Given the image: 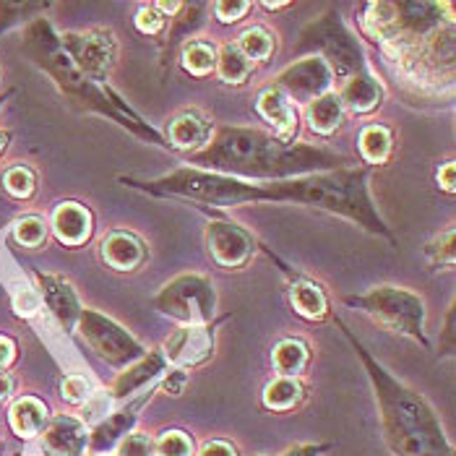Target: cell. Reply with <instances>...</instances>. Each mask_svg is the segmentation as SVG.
Here are the masks:
<instances>
[{"mask_svg":"<svg viewBox=\"0 0 456 456\" xmlns=\"http://www.w3.org/2000/svg\"><path fill=\"white\" fill-rule=\"evenodd\" d=\"M191 162L227 177H289L337 167L342 159L323 149H314L305 143H287L261 131L227 128Z\"/></svg>","mask_w":456,"mask_h":456,"instance_id":"obj_1","label":"cell"},{"mask_svg":"<svg viewBox=\"0 0 456 456\" xmlns=\"http://www.w3.org/2000/svg\"><path fill=\"white\" fill-rule=\"evenodd\" d=\"M354 347L360 352V357L370 373V381L376 387V396H379V404L384 412L381 415L384 430H387L388 444L396 452V456H454V449H452L449 438L444 436L441 422L420 394L394 381L357 342H354Z\"/></svg>","mask_w":456,"mask_h":456,"instance_id":"obj_2","label":"cell"},{"mask_svg":"<svg viewBox=\"0 0 456 456\" xmlns=\"http://www.w3.org/2000/svg\"><path fill=\"white\" fill-rule=\"evenodd\" d=\"M292 201L331 211V214H342L370 232L388 235L384 219L370 204L365 170H339V173H329V175L295 177L292 180Z\"/></svg>","mask_w":456,"mask_h":456,"instance_id":"obj_3","label":"cell"},{"mask_svg":"<svg viewBox=\"0 0 456 456\" xmlns=\"http://www.w3.org/2000/svg\"><path fill=\"white\" fill-rule=\"evenodd\" d=\"M347 305L365 311L368 316L381 321L391 331H399V334L418 339L422 347L428 345V339H425V305H422L420 297H415L407 289L376 287L368 295L347 297Z\"/></svg>","mask_w":456,"mask_h":456,"instance_id":"obj_4","label":"cell"},{"mask_svg":"<svg viewBox=\"0 0 456 456\" xmlns=\"http://www.w3.org/2000/svg\"><path fill=\"white\" fill-rule=\"evenodd\" d=\"M214 287L209 280L199 277V274H185L173 280L154 300V305L165 314V316L185 321L191 326H201L214 316Z\"/></svg>","mask_w":456,"mask_h":456,"instance_id":"obj_5","label":"cell"},{"mask_svg":"<svg viewBox=\"0 0 456 456\" xmlns=\"http://www.w3.org/2000/svg\"><path fill=\"white\" fill-rule=\"evenodd\" d=\"M303 47L323 50L326 61L337 69V73H360L362 70V53L337 13H326L314 27H308L303 35Z\"/></svg>","mask_w":456,"mask_h":456,"instance_id":"obj_6","label":"cell"},{"mask_svg":"<svg viewBox=\"0 0 456 456\" xmlns=\"http://www.w3.org/2000/svg\"><path fill=\"white\" fill-rule=\"evenodd\" d=\"M78 329L84 339L92 345V350L112 365H126L143 354V347L123 326H118L115 321H110L97 311H81Z\"/></svg>","mask_w":456,"mask_h":456,"instance_id":"obj_7","label":"cell"},{"mask_svg":"<svg viewBox=\"0 0 456 456\" xmlns=\"http://www.w3.org/2000/svg\"><path fill=\"white\" fill-rule=\"evenodd\" d=\"M61 47L86 78H102L115 61V39L102 29L86 35H66L61 39Z\"/></svg>","mask_w":456,"mask_h":456,"instance_id":"obj_8","label":"cell"},{"mask_svg":"<svg viewBox=\"0 0 456 456\" xmlns=\"http://www.w3.org/2000/svg\"><path fill=\"white\" fill-rule=\"evenodd\" d=\"M280 92L297 100V102H314L323 97V92L331 84V69L326 66L323 58H305L281 73Z\"/></svg>","mask_w":456,"mask_h":456,"instance_id":"obj_9","label":"cell"},{"mask_svg":"<svg viewBox=\"0 0 456 456\" xmlns=\"http://www.w3.org/2000/svg\"><path fill=\"white\" fill-rule=\"evenodd\" d=\"M214 350V334L207 326H188L175 331L167 342H165V357L170 362H175L180 368L185 365H196L204 362Z\"/></svg>","mask_w":456,"mask_h":456,"instance_id":"obj_10","label":"cell"},{"mask_svg":"<svg viewBox=\"0 0 456 456\" xmlns=\"http://www.w3.org/2000/svg\"><path fill=\"white\" fill-rule=\"evenodd\" d=\"M209 248L222 266H240L250 256V240L243 230L227 222H214L209 227Z\"/></svg>","mask_w":456,"mask_h":456,"instance_id":"obj_11","label":"cell"},{"mask_svg":"<svg viewBox=\"0 0 456 456\" xmlns=\"http://www.w3.org/2000/svg\"><path fill=\"white\" fill-rule=\"evenodd\" d=\"M89 433L73 418H58L45 428L42 444L50 456H78L86 449Z\"/></svg>","mask_w":456,"mask_h":456,"instance_id":"obj_12","label":"cell"},{"mask_svg":"<svg viewBox=\"0 0 456 456\" xmlns=\"http://www.w3.org/2000/svg\"><path fill=\"white\" fill-rule=\"evenodd\" d=\"M396 24L399 32L425 39L441 29V3H399Z\"/></svg>","mask_w":456,"mask_h":456,"instance_id":"obj_13","label":"cell"},{"mask_svg":"<svg viewBox=\"0 0 456 456\" xmlns=\"http://www.w3.org/2000/svg\"><path fill=\"white\" fill-rule=\"evenodd\" d=\"M39 287H42V295H45V300H47V305L55 314V318L66 329H73L78 323V316H81V305H78V297H76L73 287L66 280L50 277V274L39 277Z\"/></svg>","mask_w":456,"mask_h":456,"instance_id":"obj_14","label":"cell"},{"mask_svg":"<svg viewBox=\"0 0 456 456\" xmlns=\"http://www.w3.org/2000/svg\"><path fill=\"white\" fill-rule=\"evenodd\" d=\"M162 370H165V357H162L159 352H151L149 357H143L136 365H131L126 373L118 376V381L112 384V394H115L118 399H126V396L136 394V391L146 387V384H151Z\"/></svg>","mask_w":456,"mask_h":456,"instance_id":"obj_15","label":"cell"},{"mask_svg":"<svg viewBox=\"0 0 456 456\" xmlns=\"http://www.w3.org/2000/svg\"><path fill=\"white\" fill-rule=\"evenodd\" d=\"M258 112L277 128L280 139H289L297 128V115L289 105V100L281 94L280 89H266L261 97H258Z\"/></svg>","mask_w":456,"mask_h":456,"instance_id":"obj_16","label":"cell"},{"mask_svg":"<svg viewBox=\"0 0 456 456\" xmlns=\"http://www.w3.org/2000/svg\"><path fill=\"white\" fill-rule=\"evenodd\" d=\"M105 261L118 272H131L143 261V246L128 232H115L102 243Z\"/></svg>","mask_w":456,"mask_h":456,"instance_id":"obj_17","label":"cell"},{"mask_svg":"<svg viewBox=\"0 0 456 456\" xmlns=\"http://www.w3.org/2000/svg\"><path fill=\"white\" fill-rule=\"evenodd\" d=\"M53 227L58 232V238L69 246H78L89 238L92 230V216L89 211L81 209L78 204H63L61 209L55 211Z\"/></svg>","mask_w":456,"mask_h":456,"instance_id":"obj_18","label":"cell"},{"mask_svg":"<svg viewBox=\"0 0 456 456\" xmlns=\"http://www.w3.org/2000/svg\"><path fill=\"white\" fill-rule=\"evenodd\" d=\"M134 425H136V407H131V410H120V412L110 415L107 420H102L97 428H94V433H92L89 444H92V449H94V452L105 454V452H110L115 444H120V441L128 436V430H131Z\"/></svg>","mask_w":456,"mask_h":456,"instance_id":"obj_19","label":"cell"},{"mask_svg":"<svg viewBox=\"0 0 456 456\" xmlns=\"http://www.w3.org/2000/svg\"><path fill=\"white\" fill-rule=\"evenodd\" d=\"M211 139L209 120L199 112H183L170 123V141L180 149H196Z\"/></svg>","mask_w":456,"mask_h":456,"instance_id":"obj_20","label":"cell"},{"mask_svg":"<svg viewBox=\"0 0 456 456\" xmlns=\"http://www.w3.org/2000/svg\"><path fill=\"white\" fill-rule=\"evenodd\" d=\"M45 425H47V407L42 402L32 399V396H24L11 407V428L21 438L39 436L45 430Z\"/></svg>","mask_w":456,"mask_h":456,"instance_id":"obj_21","label":"cell"},{"mask_svg":"<svg viewBox=\"0 0 456 456\" xmlns=\"http://www.w3.org/2000/svg\"><path fill=\"white\" fill-rule=\"evenodd\" d=\"M381 97H384L381 84L376 78L365 76V73H357L352 81H347V86H345L339 100H342V107L347 105L354 112H368V110H373L381 102Z\"/></svg>","mask_w":456,"mask_h":456,"instance_id":"obj_22","label":"cell"},{"mask_svg":"<svg viewBox=\"0 0 456 456\" xmlns=\"http://www.w3.org/2000/svg\"><path fill=\"white\" fill-rule=\"evenodd\" d=\"M311 128L318 134H331L342 123V100L337 94H323L308 107Z\"/></svg>","mask_w":456,"mask_h":456,"instance_id":"obj_23","label":"cell"},{"mask_svg":"<svg viewBox=\"0 0 456 456\" xmlns=\"http://www.w3.org/2000/svg\"><path fill=\"white\" fill-rule=\"evenodd\" d=\"M362 24H365V32H368V35L379 37V39L387 42L388 37H394L399 32V24H396V5H391V3H370V5L365 8Z\"/></svg>","mask_w":456,"mask_h":456,"instance_id":"obj_24","label":"cell"},{"mask_svg":"<svg viewBox=\"0 0 456 456\" xmlns=\"http://www.w3.org/2000/svg\"><path fill=\"white\" fill-rule=\"evenodd\" d=\"M216 70L227 84H243L250 73V61L238 50V45H224L216 55Z\"/></svg>","mask_w":456,"mask_h":456,"instance_id":"obj_25","label":"cell"},{"mask_svg":"<svg viewBox=\"0 0 456 456\" xmlns=\"http://www.w3.org/2000/svg\"><path fill=\"white\" fill-rule=\"evenodd\" d=\"M308 362V347L303 342L287 339L274 350V365L281 376H297Z\"/></svg>","mask_w":456,"mask_h":456,"instance_id":"obj_26","label":"cell"},{"mask_svg":"<svg viewBox=\"0 0 456 456\" xmlns=\"http://www.w3.org/2000/svg\"><path fill=\"white\" fill-rule=\"evenodd\" d=\"M300 391L303 388L297 387V381L292 379H277L272 381L266 391H264V404L269 410H289L300 402Z\"/></svg>","mask_w":456,"mask_h":456,"instance_id":"obj_27","label":"cell"},{"mask_svg":"<svg viewBox=\"0 0 456 456\" xmlns=\"http://www.w3.org/2000/svg\"><path fill=\"white\" fill-rule=\"evenodd\" d=\"M388 149H391V139H388L387 128H379V126H370L362 131L360 136V151L368 162H384L388 157Z\"/></svg>","mask_w":456,"mask_h":456,"instance_id":"obj_28","label":"cell"},{"mask_svg":"<svg viewBox=\"0 0 456 456\" xmlns=\"http://www.w3.org/2000/svg\"><path fill=\"white\" fill-rule=\"evenodd\" d=\"M292 303L295 308L308 318H321L326 314V297L321 295V289H316L314 284H297L292 289Z\"/></svg>","mask_w":456,"mask_h":456,"instance_id":"obj_29","label":"cell"},{"mask_svg":"<svg viewBox=\"0 0 456 456\" xmlns=\"http://www.w3.org/2000/svg\"><path fill=\"white\" fill-rule=\"evenodd\" d=\"M183 66L191 70V73H199V76L201 73H209L216 66V53L211 50L209 45H204V42H193L183 53Z\"/></svg>","mask_w":456,"mask_h":456,"instance_id":"obj_30","label":"cell"},{"mask_svg":"<svg viewBox=\"0 0 456 456\" xmlns=\"http://www.w3.org/2000/svg\"><path fill=\"white\" fill-rule=\"evenodd\" d=\"M243 55H246L248 61H264V58H269L272 55V37L269 32H264V29H248L240 37V47H238Z\"/></svg>","mask_w":456,"mask_h":456,"instance_id":"obj_31","label":"cell"},{"mask_svg":"<svg viewBox=\"0 0 456 456\" xmlns=\"http://www.w3.org/2000/svg\"><path fill=\"white\" fill-rule=\"evenodd\" d=\"M3 183H5V191L16 199H27L35 191V175L27 167H11L3 177Z\"/></svg>","mask_w":456,"mask_h":456,"instance_id":"obj_32","label":"cell"},{"mask_svg":"<svg viewBox=\"0 0 456 456\" xmlns=\"http://www.w3.org/2000/svg\"><path fill=\"white\" fill-rule=\"evenodd\" d=\"M157 454L159 456H191L193 454V444L185 433L180 430H170L159 438L157 444Z\"/></svg>","mask_w":456,"mask_h":456,"instance_id":"obj_33","label":"cell"},{"mask_svg":"<svg viewBox=\"0 0 456 456\" xmlns=\"http://www.w3.org/2000/svg\"><path fill=\"white\" fill-rule=\"evenodd\" d=\"M45 238H47V227H45V222L37 219V216H27V219H21V222L16 224V240H19L21 246L35 248L39 246Z\"/></svg>","mask_w":456,"mask_h":456,"instance_id":"obj_34","label":"cell"},{"mask_svg":"<svg viewBox=\"0 0 456 456\" xmlns=\"http://www.w3.org/2000/svg\"><path fill=\"white\" fill-rule=\"evenodd\" d=\"M428 256L433 266H452L454 264V230H449L444 238H438L433 246H428Z\"/></svg>","mask_w":456,"mask_h":456,"instance_id":"obj_35","label":"cell"},{"mask_svg":"<svg viewBox=\"0 0 456 456\" xmlns=\"http://www.w3.org/2000/svg\"><path fill=\"white\" fill-rule=\"evenodd\" d=\"M154 446L143 433H128L120 444H118V456H151Z\"/></svg>","mask_w":456,"mask_h":456,"instance_id":"obj_36","label":"cell"},{"mask_svg":"<svg viewBox=\"0 0 456 456\" xmlns=\"http://www.w3.org/2000/svg\"><path fill=\"white\" fill-rule=\"evenodd\" d=\"M61 391H63V399L66 402H73V404H81V402H86L92 394V388H89V381L86 379H81V376H69L66 381H63V387H61Z\"/></svg>","mask_w":456,"mask_h":456,"instance_id":"obj_37","label":"cell"},{"mask_svg":"<svg viewBox=\"0 0 456 456\" xmlns=\"http://www.w3.org/2000/svg\"><path fill=\"white\" fill-rule=\"evenodd\" d=\"M136 27H139L143 35H157L165 27V16L159 11H154V5L141 8L139 16H136Z\"/></svg>","mask_w":456,"mask_h":456,"instance_id":"obj_38","label":"cell"},{"mask_svg":"<svg viewBox=\"0 0 456 456\" xmlns=\"http://www.w3.org/2000/svg\"><path fill=\"white\" fill-rule=\"evenodd\" d=\"M13 305H16V311H19L21 316H35L37 311H39V295H37L35 289L24 287V289L16 292Z\"/></svg>","mask_w":456,"mask_h":456,"instance_id":"obj_39","label":"cell"},{"mask_svg":"<svg viewBox=\"0 0 456 456\" xmlns=\"http://www.w3.org/2000/svg\"><path fill=\"white\" fill-rule=\"evenodd\" d=\"M248 8H250V5L243 3V0H222V3H216V16H219L222 21H238Z\"/></svg>","mask_w":456,"mask_h":456,"instance_id":"obj_40","label":"cell"},{"mask_svg":"<svg viewBox=\"0 0 456 456\" xmlns=\"http://www.w3.org/2000/svg\"><path fill=\"white\" fill-rule=\"evenodd\" d=\"M188 384V376H185V370L183 368H177L173 373H167V379H165V391H170L173 396H177L183 388Z\"/></svg>","mask_w":456,"mask_h":456,"instance_id":"obj_41","label":"cell"},{"mask_svg":"<svg viewBox=\"0 0 456 456\" xmlns=\"http://www.w3.org/2000/svg\"><path fill=\"white\" fill-rule=\"evenodd\" d=\"M199 456H235V449L230 444H224V441H211L201 449Z\"/></svg>","mask_w":456,"mask_h":456,"instance_id":"obj_42","label":"cell"},{"mask_svg":"<svg viewBox=\"0 0 456 456\" xmlns=\"http://www.w3.org/2000/svg\"><path fill=\"white\" fill-rule=\"evenodd\" d=\"M323 452H329V444H305V446L289 449L284 456H321Z\"/></svg>","mask_w":456,"mask_h":456,"instance_id":"obj_43","label":"cell"},{"mask_svg":"<svg viewBox=\"0 0 456 456\" xmlns=\"http://www.w3.org/2000/svg\"><path fill=\"white\" fill-rule=\"evenodd\" d=\"M438 183H441V185H444V188H446V191H454V165H446V167H444V170H441V173H438Z\"/></svg>","mask_w":456,"mask_h":456,"instance_id":"obj_44","label":"cell"},{"mask_svg":"<svg viewBox=\"0 0 456 456\" xmlns=\"http://www.w3.org/2000/svg\"><path fill=\"white\" fill-rule=\"evenodd\" d=\"M11 357H13V345H11L8 339H3V337H0V368H3V365H8V362H11Z\"/></svg>","mask_w":456,"mask_h":456,"instance_id":"obj_45","label":"cell"},{"mask_svg":"<svg viewBox=\"0 0 456 456\" xmlns=\"http://www.w3.org/2000/svg\"><path fill=\"white\" fill-rule=\"evenodd\" d=\"M11 391H13V379L5 376V373H0V399H5Z\"/></svg>","mask_w":456,"mask_h":456,"instance_id":"obj_46","label":"cell"},{"mask_svg":"<svg viewBox=\"0 0 456 456\" xmlns=\"http://www.w3.org/2000/svg\"><path fill=\"white\" fill-rule=\"evenodd\" d=\"M177 8H180V3H157L154 5V11H165V13H175Z\"/></svg>","mask_w":456,"mask_h":456,"instance_id":"obj_47","label":"cell"},{"mask_svg":"<svg viewBox=\"0 0 456 456\" xmlns=\"http://www.w3.org/2000/svg\"><path fill=\"white\" fill-rule=\"evenodd\" d=\"M266 8H272V11L274 8H284V3H266Z\"/></svg>","mask_w":456,"mask_h":456,"instance_id":"obj_48","label":"cell"},{"mask_svg":"<svg viewBox=\"0 0 456 456\" xmlns=\"http://www.w3.org/2000/svg\"><path fill=\"white\" fill-rule=\"evenodd\" d=\"M5 141H8V136H5V134H0V151L5 149Z\"/></svg>","mask_w":456,"mask_h":456,"instance_id":"obj_49","label":"cell"},{"mask_svg":"<svg viewBox=\"0 0 456 456\" xmlns=\"http://www.w3.org/2000/svg\"><path fill=\"white\" fill-rule=\"evenodd\" d=\"M0 105H3V97H0Z\"/></svg>","mask_w":456,"mask_h":456,"instance_id":"obj_50","label":"cell"}]
</instances>
